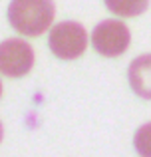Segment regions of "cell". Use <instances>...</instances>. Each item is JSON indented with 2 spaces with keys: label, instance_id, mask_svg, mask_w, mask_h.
Segmentation results:
<instances>
[{
  "label": "cell",
  "instance_id": "277c9868",
  "mask_svg": "<svg viewBox=\"0 0 151 157\" xmlns=\"http://www.w3.org/2000/svg\"><path fill=\"white\" fill-rule=\"evenodd\" d=\"M34 68V48L20 38L0 42V74L22 78Z\"/></svg>",
  "mask_w": 151,
  "mask_h": 157
},
{
  "label": "cell",
  "instance_id": "3957f363",
  "mask_svg": "<svg viewBox=\"0 0 151 157\" xmlns=\"http://www.w3.org/2000/svg\"><path fill=\"white\" fill-rule=\"evenodd\" d=\"M131 32L121 20H104L92 32V46L105 58H117L129 48Z\"/></svg>",
  "mask_w": 151,
  "mask_h": 157
},
{
  "label": "cell",
  "instance_id": "7a4b0ae2",
  "mask_svg": "<svg viewBox=\"0 0 151 157\" xmlns=\"http://www.w3.org/2000/svg\"><path fill=\"white\" fill-rule=\"evenodd\" d=\"M48 46L60 60H76L88 48V32L77 22H60L50 30Z\"/></svg>",
  "mask_w": 151,
  "mask_h": 157
},
{
  "label": "cell",
  "instance_id": "ba28073f",
  "mask_svg": "<svg viewBox=\"0 0 151 157\" xmlns=\"http://www.w3.org/2000/svg\"><path fill=\"white\" fill-rule=\"evenodd\" d=\"M2 137H4V127H2V123H0V141H2Z\"/></svg>",
  "mask_w": 151,
  "mask_h": 157
},
{
  "label": "cell",
  "instance_id": "5b68a950",
  "mask_svg": "<svg viewBox=\"0 0 151 157\" xmlns=\"http://www.w3.org/2000/svg\"><path fill=\"white\" fill-rule=\"evenodd\" d=\"M127 78L135 96L151 100V54H143L129 64Z\"/></svg>",
  "mask_w": 151,
  "mask_h": 157
},
{
  "label": "cell",
  "instance_id": "52a82bcc",
  "mask_svg": "<svg viewBox=\"0 0 151 157\" xmlns=\"http://www.w3.org/2000/svg\"><path fill=\"white\" fill-rule=\"evenodd\" d=\"M133 147L139 155L143 157H151V121L141 125L135 131V137H133Z\"/></svg>",
  "mask_w": 151,
  "mask_h": 157
},
{
  "label": "cell",
  "instance_id": "6da1fadb",
  "mask_svg": "<svg viewBox=\"0 0 151 157\" xmlns=\"http://www.w3.org/2000/svg\"><path fill=\"white\" fill-rule=\"evenodd\" d=\"M56 4L52 0H12L8 4V22L22 36H40L52 26Z\"/></svg>",
  "mask_w": 151,
  "mask_h": 157
},
{
  "label": "cell",
  "instance_id": "8992f818",
  "mask_svg": "<svg viewBox=\"0 0 151 157\" xmlns=\"http://www.w3.org/2000/svg\"><path fill=\"white\" fill-rule=\"evenodd\" d=\"M109 12L121 16V18H133L147 10L149 0H105Z\"/></svg>",
  "mask_w": 151,
  "mask_h": 157
},
{
  "label": "cell",
  "instance_id": "9c48e42d",
  "mask_svg": "<svg viewBox=\"0 0 151 157\" xmlns=\"http://www.w3.org/2000/svg\"><path fill=\"white\" fill-rule=\"evenodd\" d=\"M0 96H2V82H0Z\"/></svg>",
  "mask_w": 151,
  "mask_h": 157
}]
</instances>
